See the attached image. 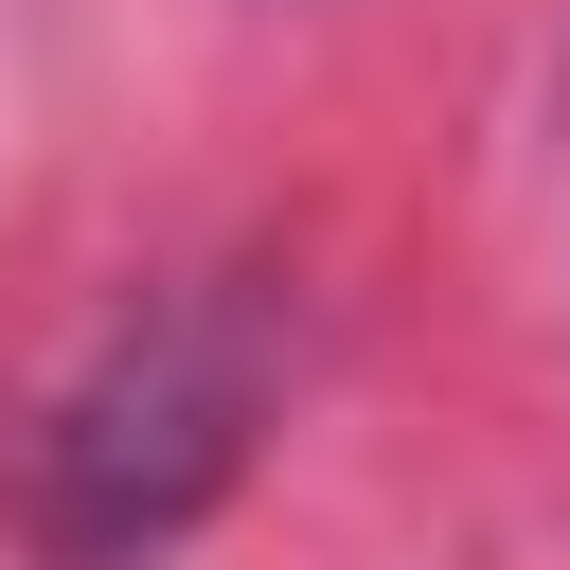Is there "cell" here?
Instances as JSON below:
<instances>
[{"instance_id": "1", "label": "cell", "mask_w": 570, "mask_h": 570, "mask_svg": "<svg viewBox=\"0 0 570 570\" xmlns=\"http://www.w3.org/2000/svg\"><path fill=\"white\" fill-rule=\"evenodd\" d=\"M267 374H285V321L249 267L214 285H160L53 410L36 445V552L53 570H160L232 481H249V428H267Z\"/></svg>"}]
</instances>
